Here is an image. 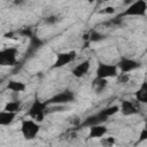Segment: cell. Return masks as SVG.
Returning <instances> with one entry per match:
<instances>
[{
	"instance_id": "7c38bea8",
	"label": "cell",
	"mask_w": 147,
	"mask_h": 147,
	"mask_svg": "<svg viewBox=\"0 0 147 147\" xmlns=\"http://www.w3.org/2000/svg\"><path fill=\"white\" fill-rule=\"evenodd\" d=\"M88 129H90V131H88V138L90 139H100V138L105 137L108 132V129L105 124L93 125Z\"/></svg>"
},
{
	"instance_id": "2e32d148",
	"label": "cell",
	"mask_w": 147,
	"mask_h": 147,
	"mask_svg": "<svg viewBox=\"0 0 147 147\" xmlns=\"http://www.w3.org/2000/svg\"><path fill=\"white\" fill-rule=\"evenodd\" d=\"M136 101L139 103L147 102V83L146 82H142V84L136 92Z\"/></svg>"
},
{
	"instance_id": "d6986e66",
	"label": "cell",
	"mask_w": 147,
	"mask_h": 147,
	"mask_svg": "<svg viewBox=\"0 0 147 147\" xmlns=\"http://www.w3.org/2000/svg\"><path fill=\"white\" fill-rule=\"evenodd\" d=\"M107 118H109L110 116H113V115H115V114H117L118 111H119V107L118 106H109V107H106V108H103L102 110H100Z\"/></svg>"
},
{
	"instance_id": "8fae6325",
	"label": "cell",
	"mask_w": 147,
	"mask_h": 147,
	"mask_svg": "<svg viewBox=\"0 0 147 147\" xmlns=\"http://www.w3.org/2000/svg\"><path fill=\"white\" fill-rule=\"evenodd\" d=\"M118 107H119L121 114L124 116H133L139 113L138 107L130 100H121V103Z\"/></svg>"
},
{
	"instance_id": "603a6c76",
	"label": "cell",
	"mask_w": 147,
	"mask_h": 147,
	"mask_svg": "<svg viewBox=\"0 0 147 147\" xmlns=\"http://www.w3.org/2000/svg\"><path fill=\"white\" fill-rule=\"evenodd\" d=\"M69 122H70L71 125H74L75 127H79V126H80V123H82V119H80L79 116H72Z\"/></svg>"
},
{
	"instance_id": "5bb4252c",
	"label": "cell",
	"mask_w": 147,
	"mask_h": 147,
	"mask_svg": "<svg viewBox=\"0 0 147 147\" xmlns=\"http://www.w3.org/2000/svg\"><path fill=\"white\" fill-rule=\"evenodd\" d=\"M16 115L17 114H15V113H9V111L1 110L0 111V126H8V125H10L15 121Z\"/></svg>"
},
{
	"instance_id": "30bf717a",
	"label": "cell",
	"mask_w": 147,
	"mask_h": 147,
	"mask_svg": "<svg viewBox=\"0 0 147 147\" xmlns=\"http://www.w3.org/2000/svg\"><path fill=\"white\" fill-rule=\"evenodd\" d=\"M91 68V61L90 60H83L82 62H79L77 65H75L71 70V74L75 78H83Z\"/></svg>"
},
{
	"instance_id": "4fadbf2b",
	"label": "cell",
	"mask_w": 147,
	"mask_h": 147,
	"mask_svg": "<svg viewBox=\"0 0 147 147\" xmlns=\"http://www.w3.org/2000/svg\"><path fill=\"white\" fill-rule=\"evenodd\" d=\"M6 88L11 91V92H15V93H22V92H24L26 90V84L24 82H21V80L10 79L7 83Z\"/></svg>"
},
{
	"instance_id": "ac0fdd59",
	"label": "cell",
	"mask_w": 147,
	"mask_h": 147,
	"mask_svg": "<svg viewBox=\"0 0 147 147\" xmlns=\"http://www.w3.org/2000/svg\"><path fill=\"white\" fill-rule=\"evenodd\" d=\"M103 38H105V36L96 30H92L88 32V42H98V41L102 40Z\"/></svg>"
},
{
	"instance_id": "277c9868",
	"label": "cell",
	"mask_w": 147,
	"mask_h": 147,
	"mask_svg": "<svg viewBox=\"0 0 147 147\" xmlns=\"http://www.w3.org/2000/svg\"><path fill=\"white\" fill-rule=\"evenodd\" d=\"M74 101H75V94L70 90L61 91L46 100L48 106H54V105L55 106H64V105L71 103Z\"/></svg>"
},
{
	"instance_id": "cb8c5ba5",
	"label": "cell",
	"mask_w": 147,
	"mask_h": 147,
	"mask_svg": "<svg viewBox=\"0 0 147 147\" xmlns=\"http://www.w3.org/2000/svg\"><path fill=\"white\" fill-rule=\"evenodd\" d=\"M147 139V129L146 127H144L142 130H141V132H140V134H139V139H138V144H140V142H142V141H145Z\"/></svg>"
},
{
	"instance_id": "5b68a950",
	"label": "cell",
	"mask_w": 147,
	"mask_h": 147,
	"mask_svg": "<svg viewBox=\"0 0 147 147\" xmlns=\"http://www.w3.org/2000/svg\"><path fill=\"white\" fill-rule=\"evenodd\" d=\"M18 49L16 47H6L0 51V65L1 67H14L17 63Z\"/></svg>"
},
{
	"instance_id": "52a82bcc",
	"label": "cell",
	"mask_w": 147,
	"mask_h": 147,
	"mask_svg": "<svg viewBox=\"0 0 147 147\" xmlns=\"http://www.w3.org/2000/svg\"><path fill=\"white\" fill-rule=\"evenodd\" d=\"M77 57L76 51H69V52H61L55 55V60L52 64V69H60L63 68L71 62H74Z\"/></svg>"
},
{
	"instance_id": "9c48e42d",
	"label": "cell",
	"mask_w": 147,
	"mask_h": 147,
	"mask_svg": "<svg viewBox=\"0 0 147 147\" xmlns=\"http://www.w3.org/2000/svg\"><path fill=\"white\" fill-rule=\"evenodd\" d=\"M108 118L101 113H96V114H93V115H90L88 117H86L85 119L82 121L80 123V126L82 127H91L93 125H98V124H103V122H106Z\"/></svg>"
},
{
	"instance_id": "3957f363",
	"label": "cell",
	"mask_w": 147,
	"mask_h": 147,
	"mask_svg": "<svg viewBox=\"0 0 147 147\" xmlns=\"http://www.w3.org/2000/svg\"><path fill=\"white\" fill-rule=\"evenodd\" d=\"M147 11V2L145 0H137L129 5V7L121 13L116 18L127 17V16H145Z\"/></svg>"
},
{
	"instance_id": "6da1fadb",
	"label": "cell",
	"mask_w": 147,
	"mask_h": 147,
	"mask_svg": "<svg viewBox=\"0 0 147 147\" xmlns=\"http://www.w3.org/2000/svg\"><path fill=\"white\" fill-rule=\"evenodd\" d=\"M49 106L47 105L46 100L41 101L38 98L33 100V102L31 103V106L29 107L28 111H26V116L31 119H33L37 123H41L45 119V116L47 115V110H48Z\"/></svg>"
},
{
	"instance_id": "ffe728a7",
	"label": "cell",
	"mask_w": 147,
	"mask_h": 147,
	"mask_svg": "<svg viewBox=\"0 0 147 147\" xmlns=\"http://www.w3.org/2000/svg\"><path fill=\"white\" fill-rule=\"evenodd\" d=\"M93 85H94L96 92H102V91L107 87L108 83H107V79H98V78H95Z\"/></svg>"
},
{
	"instance_id": "e0dca14e",
	"label": "cell",
	"mask_w": 147,
	"mask_h": 147,
	"mask_svg": "<svg viewBox=\"0 0 147 147\" xmlns=\"http://www.w3.org/2000/svg\"><path fill=\"white\" fill-rule=\"evenodd\" d=\"M100 146L101 147H114L116 145V140L114 137L109 136V137H102L99 139Z\"/></svg>"
},
{
	"instance_id": "8992f818",
	"label": "cell",
	"mask_w": 147,
	"mask_h": 147,
	"mask_svg": "<svg viewBox=\"0 0 147 147\" xmlns=\"http://www.w3.org/2000/svg\"><path fill=\"white\" fill-rule=\"evenodd\" d=\"M95 75L98 79H108V78H116L118 75V69L116 64L103 63L100 62L95 69Z\"/></svg>"
},
{
	"instance_id": "ba28073f",
	"label": "cell",
	"mask_w": 147,
	"mask_h": 147,
	"mask_svg": "<svg viewBox=\"0 0 147 147\" xmlns=\"http://www.w3.org/2000/svg\"><path fill=\"white\" fill-rule=\"evenodd\" d=\"M116 67H117L118 71H121L123 74H130V72L137 70L140 67V63L137 60H134V59L122 56L119 59V61L116 63Z\"/></svg>"
},
{
	"instance_id": "9a60e30c",
	"label": "cell",
	"mask_w": 147,
	"mask_h": 147,
	"mask_svg": "<svg viewBox=\"0 0 147 147\" xmlns=\"http://www.w3.org/2000/svg\"><path fill=\"white\" fill-rule=\"evenodd\" d=\"M23 108V102L21 100H13V101H7L3 110L5 111H9V113H15L17 114L18 111H21Z\"/></svg>"
},
{
	"instance_id": "7402d4cb",
	"label": "cell",
	"mask_w": 147,
	"mask_h": 147,
	"mask_svg": "<svg viewBox=\"0 0 147 147\" xmlns=\"http://www.w3.org/2000/svg\"><path fill=\"white\" fill-rule=\"evenodd\" d=\"M44 22H45L47 25H54V24H56L57 22H60V18H59L57 16H55V15H49V16H46V17L44 18Z\"/></svg>"
},
{
	"instance_id": "7a4b0ae2",
	"label": "cell",
	"mask_w": 147,
	"mask_h": 147,
	"mask_svg": "<svg viewBox=\"0 0 147 147\" xmlns=\"http://www.w3.org/2000/svg\"><path fill=\"white\" fill-rule=\"evenodd\" d=\"M40 124L34 122L33 119L23 118L21 121V133L25 140H33L40 132Z\"/></svg>"
},
{
	"instance_id": "44dd1931",
	"label": "cell",
	"mask_w": 147,
	"mask_h": 147,
	"mask_svg": "<svg viewBox=\"0 0 147 147\" xmlns=\"http://www.w3.org/2000/svg\"><path fill=\"white\" fill-rule=\"evenodd\" d=\"M117 83H121V84H126V83H129L130 82V79H131V76H130V74H123V72H121V74H118L117 75Z\"/></svg>"
},
{
	"instance_id": "d4e9b609",
	"label": "cell",
	"mask_w": 147,
	"mask_h": 147,
	"mask_svg": "<svg viewBox=\"0 0 147 147\" xmlns=\"http://www.w3.org/2000/svg\"><path fill=\"white\" fill-rule=\"evenodd\" d=\"M114 13H115V8L113 6H108L99 11V14H114Z\"/></svg>"
}]
</instances>
